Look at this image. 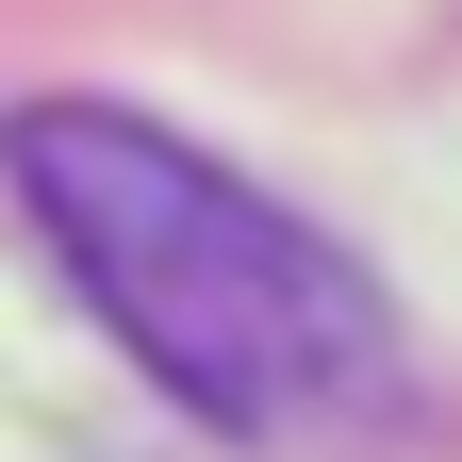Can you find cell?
<instances>
[{
    "label": "cell",
    "mask_w": 462,
    "mask_h": 462,
    "mask_svg": "<svg viewBox=\"0 0 462 462\" xmlns=\"http://www.w3.org/2000/svg\"><path fill=\"white\" fill-rule=\"evenodd\" d=\"M0 182L33 199L83 314L182 396L215 446H314L396 396V314L314 215L231 182L215 149L149 133L133 99H33L0 133Z\"/></svg>",
    "instance_id": "obj_1"
}]
</instances>
